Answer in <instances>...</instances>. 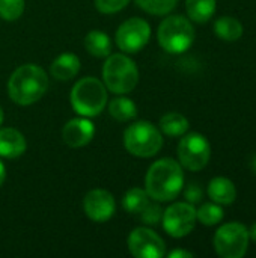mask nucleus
<instances>
[{
  "label": "nucleus",
  "instance_id": "24",
  "mask_svg": "<svg viewBox=\"0 0 256 258\" xmlns=\"http://www.w3.org/2000/svg\"><path fill=\"white\" fill-rule=\"evenodd\" d=\"M139 8L152 15H166L178 3V0H136Z\"/></svg>",
  "mask_w": 256,
  "mask_h": 258
},
{
  "label": "nucleus",
  "instance_id": "26",
  "mask_svg": "<svg viewBox=\"0 0 256 258\" xmlns=\"http://www.w3.org/2000/svg\"><path fill=\"white\" fill-rule=\"evenodd\" d=\"M130 0H95V8L103 14H115L122 11Z\"/></svg>",
  "mask_w": 256,
  "mask_h": 258
},
{
  "label": "nucleus",
  "instance_id": "16",
  "mask_svg": "<svg viewBox=\"0 0 256 258\" xmlns=\"http://www.w3.org/2000/svg\"><path fill=\"white\" fill-rule=\"evenodd\" d=\"M78 70H80V59L72 53H62L53 60L50 67L51 76L57 80H71L72 77L77 76Z\"/></svg>",
  "mask_w": 256,
  "mask_h": 258
},
{
  "label": "nucleus",
  "instance_id": "5",
  "mask_svg": "<svg viewBox=\"0 0 256 258\" xmlns=\"http://www.w3.org/2000/svg\"><path fill=\"white\" fill-rule=\"evenodd\" d=\"M158 44L167 53L178 54L187 51L195 41V29L183 15L166 17L157 32Z\"/></svg>",
  "mask_w": 256,
  "mask_h": 258
},
{
  "label": "nucleus",
  "instance_id": "11",
  "mask_svg": "<svg viewBox=\"0 0 256 258\" xmlns=\"http://www.w3.org/2000/svg\"><path fill=\"white\" fill-rule=\"evenodd\" d=\"M128 249L136 258H161L166 254V243L155 231L136 228L130 233Z\"/></svg>",
  "mask_w": 256,
  "mask_h": 258
},
{
  "label": "nucleus",
  "instance_id": "33",
  "mask_svg": "<svg viewBox=\"0 0 256 258\" xmlns=\"http://www.w3.org/2000/svg\"><path fill=\"white\" fill-rule=\"evenodd\" d=\"M2 122H3V110L0 107V125H2Z\"/></svg>",
  "mask_w": 256,
  "mask_h": 258
},
{
  "label": "nucleus",
  "instance_id": "14",
  "mask_svg": "<svg viewBox=\"0 0 256 258\" xmlns=\"http://www.w3.org/2000/svg\"><path fill=\"white\" fill-rule=\"evenodd\" d=\"M27 148L26 138L15 128H0V157L15 159L24 154Z\"/></svg>",
  "mask_w": 256,
  "mask_h": 258
},
{
  "label": "nucleus",
  "instance_id": "17",
  "mask_svg": "<svg viewBox=\"0 0 256 258\" xmlns=\"http://www.w3.org/2000/svg\"><path fill=\"white\" fill-rule=\"evenodd\" d=\"M214 32L220 39H223L226 42H234L243 36V24L237 18H234L231 15H225V17H220L219 20H216Z\"/></svg>",
  "mask_w": 256,
  "mask_h": 258
},
{
  "label": "nucleus",
  "instance_id": "23",
  "mask_svg": "<svg viewBox=\"0 0 256 258\" xmlns=\"http://www.w3.org/2000/svg\"><path fill=\"white\" fill-rule=\"evenodd\" d=\"M223 216V209L220 207V204L216 203H205L201 206L199 210H196V219L205 227L217 225L219 222H222Z\"/></svg>",
  "mask_w": 256,
  "mask_h": 258
},
{
  "label": "nucleus",
  "instance_id": "22",
  "mask_svg": "<svg viewBox=\"0 0 256 258\" xmlns=\"http://www.w3.org/2000/svg\"><path fill=\"white\" fill-rule=\"evenodd\" d=\"M148 204H149V195H148V192L145 189H139V187L130 189L125 194L124 200H122L124 209L128 213H131V215H134V213L140 215L146 209Z\"/></svg>",
  "mask_w": 256,
  "mask_h": 258
},
{
  "label": "nucleus",
  "instance_id": "4",
  "mask_svg": "<svg viewBox=\"0 0 256 258\" xmlns=\"http://www.w3.org/2000/svg\"><path fill=\"white\" fill-rule=\"evenodd\" d=\"M106 88L113 94H128L139 82V70L133 59L125 54H109L103 67Z\"/></svg>",
  "mask_w": 256,
  "mask_h": 258
},
{
  "label": "nucleus",
  "instance_id": "31",
  "mask_svg": "<svg viewBox=\"0 0 256 258\" xmlns=\"http://www.w3.org/2000/svg\"><path fill=\"white\" fill-rule=\"evenodd\" d=\"M5 177H6V168H5V165L0 162V186H2L3 181H5Z\"/></svg>",
  "mask_w": 256,
  "mask_h": 258
},
{
  "label": "nucleus",
  "instance_id": "21",
  "mask_svg": "<svg viewBox=\"0 0 256 258\" xmlns=\"http://www.w3.org/2000/svg\"><path fill=\"white\" fill-rule=\"evenodd\" d=\"M109 113L116 119V121H130L133 118H136L137 115V107L136 104L127 98V97H118L113 98L109 104Z\"/></svg>",
  "mask_w": 256,
  "mask_h": 258
},
{
  "label": "nucleus",
  "instance_id": "19",
  "mask_svg": "<svg viewBox=\"0 0 256 258\" xmlns=\"http://www.w3.org/2000/svg\"><path fill=\"white\" fill-rule=\"evenodd\" d=\"M190 124L189 119L178 113V112H169L166 115L161 116L160 119V130L172 138H178V136H184L189 130Z\"/></svg>",
  "mask_w": 256,
  "mask_h": 258
},
{
  "label": "nucleus",
  "instance_id": "29",
  "mask_svg": "<svg viewBox=\"0 0 256 258\" xmlns=\"http://www.w3.org/2000/svg\"><path fill=\"white\" fill-rule=\"evenodd\" d=\"M193 254L189 252V251H184V249H175L169 254V258H192Z\"/></svg>",
  "mask_w": 256,
  "mask_h": 258
},
{
  "label": "nucleus",
  "instance_id": "20",
  "mask_svg": "<svg viewBox=\"0 0 256 258\" xmlns=\"http://www.w3.org/2000/svg\"><path fill=\"white\" fill-rule=\"evenodd\" d=\"M186 9L192 21L207 23L216 12V0H186Z\"/></svg>",
  "mask_w": 256,
  "mask_h": 258
},
{
  "label": "nucleus",
  "instance_id": "3",
  "mask_svg": "<svg viewBox=\"0 0 256 258\" xmlns=\"http://www.w3.org/2000/svg\"><path fill=\"white\" fill-rule=\"evenodd\" d=\"M72 109L86 118L100 115L107 104V88L95 77L78 80L69 95Z\"/></svg>",
  "mask_w": 256,
  "mask_h": 258
},
{
  "label": "nucleus",
  "instance_id": "27",
  "mask_svg": "<svg viewBox=\"0 0 256 258\" xmlns=\"http://www.w3.org/2000/svg\"><path fill=\"white\" fill-rule=\"evenodd\" d=\"M142 221L146 225H157L161 219H163V209L157 204H148L146 209L140 213Z\"/></svg>",
  "mask_w": 256,
  "mask_h": 258
},
{
  "label": "nucleus",
  "instance_id": "28",
  "mask_svg": "<svg viewBox=\"0 0 256 258\" xmlns=\"http://www.w3.org/2000/svg\"><path fill=\"white\" fill-rule=\"evenodd\" d=\"M202 195H204V192H202V189H201L198 184H190V186H187V189H186V192H184V197H186L187 203H190V204L201 203Z\"/></svg>",
  "mask_w": 256,
  "mask_h": 258
},
{
  "label": "nucleus",
  "instance_id": "6",
  "mask_svg": "<svg viewBox=\"0 0 256 258\" xmlns=\"http://www.w3.org/2000/svg\"><path fill=\"white\" fill-rule=\"evenodd\" d=\"M124 145L136 157H152L161 150L163 138L152 122L139 121L125 130Z\"/></svg>",
  "mask_w": 256,
  "mask_h": 258
},
{
  "label": "nucleus",
  "instance_id": "2",
  "mask_svg": "<svg viewBox=\"0 0 256 258\" xmlns=\"http://www.w3.org/2000/svg\"><path fill=\"white\" fill-rule=\"evenodd\" d=\"M47 89L48 76L41 67L35 63L18 67L8 82L9 97L14 103L20 106H30L39 101Z\"/></svg>",
  "mask_w": 256,
  "mask_h": 258
},
{
  "label": "nucleus",
  "instance_id": "32",
  "mask_svg": "<svg viewBox=\"0 0 256 258\" xmlns=\"http://www.w3.org/2000/svg\"><path fill=\"white\" fill-rule=\"evenodd\" d=\"M250 166H252V171L255 172V175H256V154H255V156H253L252 162H250Z\"/></svg>",
  "mask_w": 256,
  "mask_h": 258
},
{
  "label": "nucleus",
  "instance_id": "7",
  "mask_svg": "<svg viewBox=\"0 0 256 258\" xmlns=\"http://www.w3.org/2000/svg\"><path fill=\"white\" fill-rule=\"evenodd\" d=\"M213 242L222 258H243L249 248V231L240 222H228L216 231Z\"/></svg>",
  "mask_w": 256,
  "mask_h": 258
},
{
  "label": "nucleus",
  "instance_id": "18",
  "mask_svg": "<svg viewBox=\"0 0 256 258\" xmlns=\"http://www.w3.org/2000/svg\"><path fill=\"white\" fill-rule=\"evenodd\" d=\"M84 47L95 57H107L112 53L110 38L101 30H91L84 38Z\"/></svg>",
  "mask_w": 256,
  "mask_h": 258
},
{
  "label": "nucleus",
  "instance_id": "13",
  "mask_svg": "<svg viewBox=\"0 0 256 258\" xmlns=\"http://www.w3.org/2000/svg\"><path fill=\"white\" fill-rule=\"evenodd\" d=\"M95 135V127L92 121H89L86 116L69 119L62 130V139L63 142L71 148H81L88 145Z\"/></svg>",
  "mask_w": 256,
  "mask_h": 258
},
{
  "label": "nucleus",
  "instance_id": "8",
  "mask_svg": "<svg viewBox=\"0 0 256 258\" xmlns=\"http://www.w3.org/2000/svg\"><path fill=\"white\" fill-rule=\"evenodd\" d=\"M211 157V147L207 138L201 133H189L178 144L180 165L189 171L204 169Z\"/></svg>",
  "mask_w": 256,
  "mask_h": 258
},
{
  "label": "nucleus",
  "instance_id": "30",
  "mask_svg": "<svg viewBox=\"0 0 256 258\" xmlns=\"http://www.w3.org/2000/svg\"><path fill=\"white\" fill-rule=\"evenodd\" d=\"M247 231H249V239H252L253 242H256V222H253L250 225V228Z\"/></svg>",
  "mask_w": 256,
  "mask_h": 258
},
{
  "label": "nucleus",
  "instance_id": "10",
  "mask_svg": "<svg viewBox=\"0 0 256 258\" xmlns=\"http://www.w3.org/2000/svg\"><path fill=\"white\" fill-rule=\"evenodd\" d=\"M151 27L143 18H130L124 21L116 32V44L124 53H137L149 41Z\"/></svg>",
  "mask_w": 256,
  "mask_h": 258
},
{
  "label": "nucleus",
  "instance_id": "15",
  "mask_svg": "<svg viewBox=\"0 0 256 258\" xmlns=\"http://www.w3.org/2000/svg\"><path fill=\"white\" fill-rule=\"evenodd\" d=\"M208 197L213 203L220 206H229L237 200L235 184L225 177H216L208 183Z\"/></svg>",
  "mask_w": 256,
  "mask_h": 258
},
{
  "label": "nucleus",
  "instance_id": "12",
  "mask_svg": "<svg viewBox=\"0 0 256 258\" xmlns=\"http://www.w3.org/2000/svg\"><path fill=\"white\" fill-rule=\"evenodd\" d=\"M83 210L94 222H107L116 210L115 198L104 189L91 190L83 200Z\"/></svg>",
  "mask_w": 256,
  "mask_h": 258
},
{
  "label": "nucleus",
  "instance_id": "25",
  "mask_svg": "<svg viewBox=\"0 0 256 258\" xmlns=\"http://www.w3.org/2000/svg\"><path fill=\"white\" fill-rule=\"evenodd\" d=\"M24 6V0H0V17L6 21H15L23 15Z\"/></svg>",
  "mask_w": 256,
  "mask_h": 258
},
{
  "label": "nucleus",
  "instance_id": "9",
  "mask_svg": "<svg viewBox=\"0 0 256 258\" xmlns=\"http://www.w3.org/2000/svg\"><path fill=\"white\" fill-rule=\"evenodd\" d=\"M163 228L175 239L189 236L196 225V209L190 203H175L163 212Z\"/></svg>",
  "mask_w": 256,
  "mask_h": 258
},
{
  "label": "nucleus",
  "instance_id": "1",
  "mask_svg": "<svg viewBox=\"0 0 256 258\" xmlns=\"http://www.w3.org/2000/svg\"><path fill=\"white\" fill-rule=\"evenodd\" d=\"M145 186V190L154 201L167 203L175 200L184 186L183 166L174 159H160L148 169Z\"/></svg>",
  "mask_w": 256,
  "mask_h": 258
}]
</instances>
